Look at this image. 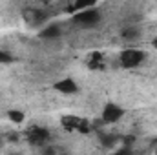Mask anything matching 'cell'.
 <instances>
[{
  "label": "cell",
  "instance_id": "2",
  "mask_svg": "<svg viewBox=\"0 0 157 155\" xmlns=\"http://www.w3.org/2000/svg\"><path fill=\"white\" fill-rule=\"evenodd\" d=\"M144 57L146 53L143 49H137V47H128V49H122L121 55H119V62L122 68L126 70H132V68H137L144 62Z\"/></svg>",
  "mask_w": 157,
  "mask_h": 155
},
{
  "label": "cell",
  "instance_id": "15",
  "mask_svg": "<svg viewBox=\"0 0 157 155\" xmlns=\"http://www.w3.org/2000/svg\"><path fill=\"white\" fill-rule=\"evenodd\" d=\"M15 59H13V55L9 53V51H6V49H0V64H11Z\"/></svg>",
  "mask_w": 157,
  "mask_h": 155
},
{
  "label": "cell",
  "instance_id": "11",
  "mask_svg": "<svg viewBox=\"0 0 157 155\" xmlns=\"http://www.w3.org/2000/svg\"><path fill=\"white\" fill-rule=\"evenodd\" d=\"M7 117H9V120H11L13 124H22V122L26 120L24 112H20V110H9V112H7Z\"/></svg>",
  "mask_w": 157,
  "mask_h": 155
},
{
  "label": "cell",
  "instance_id": "13",
  "mask_svg": "<svg viewBox=\"0 0 157 155\" xmlns=\"http://www.w3.org/2000/svg\"><path fill=\"white\" fill-rule=\"evenodd\" d=\"M115 142H117V137H115V135H112V133H108V135H106V133H101V144H102V146L112 148Z\"/></svg>",
  "mask_w": 157,
  "mask_h": 155
},
{
  "label": "cell",
  "instance_id": "4",
  "mask_svg": "<svg viewBox=\"0 0 157 155\" xmlns=\"http://www.w3.org/2000/svg\"><path fill=\"white\" fill-rule=\"evenodd\" d=\"M48 141H49V131H48L46 128L33 126V128L28 131V142H29L31 146H44Z\"/></svg>",
  "mask_w": 157,
  "mask_h": 155
},
{
  "label": "cell",
  "instance_id": "9",
  "mask_svg": "<svg viewBox=\"0 0 157 155\" xmlns=\"http://www.w3.org/2000/svg\"><path fill=\"white\" fill-rule=\"evenodd\" d=\"M141 28H137V26H128V28H122L121 29V37L126 40H137L141 37Z\"/></svg>",
  "mask_w": 157,
  "mask_h": 155
},
{
  "label": "cell",
  "instance_id": "10",
  "mask_svg": "<svg viewBox=\"0 0 157 155\" xmlns=\"http://www.w3.org/2000/svg\"><path fill=\"white\" fill-rule=\"evenodd\" d=\"M78 122H80V117H77V115H64L60 119V124H62V128H66V130H75V131H77Z\"/></svg>",
  "mask_w": 157,
  "mask_h": 155
},
{
  "label": "cell",
  "instance_id": "16",
  "mask_svg": "<svg viewBox=\"0 0 157 155\" xmlns=\"http://www.w3.org/2000/svg\"><path fill=\"white\" fill-rule=\"evenodd\" d=\"M133 141H135V137H133V135H124V137L121 139V142H122L124 146H132V144H133Z\"/></svg>",
  "mask_w": 157,
  "mask_h": 155
},
{
  "label": "cell",
  "instance_id": "8",
  "mask_svg": "<svg viewBox=\"0 0 157 155\" xmlns=\"http://www.w3.org/2000/svg\"><path fill=\"white\" fill-rule=\"evenodd\" d=\"M88 68H91V70H102L104 68V57H102V53H99V51L91 53L88 57Z\"/></svg>",
  "mask_w": 157,
  "mask_h": 155
},
{
  "label": "cell",
  "instance_id": "18",
  "mask_svg": "<svg viewBox=\"0 0 157 155\" xmlns=\"http://www.w3.org/2000/svg\"><path fill=\"white\" fill-rule=\"evenodd\" d=\"M40 2H44V4H48V2H49V0H40Z\"/></svg>",
  "mask_w": 157,
  "mask_h": 155
},
{
  "label": "cell",
  "instance_id": "20",
  "mask_svg": "<svg viewBox=\"0 0 157 155\" xmlns=\"http://www.w3.org/2000/svg\"><path fill=\"white\" fill-rule=\"evenodd\" d=\"M155 153H157V150H155Z\"/></svg>",
  "mask_w": 157,
  "mask_h": 155
},
{
  "label": "cell",
  "instance_id": "3",
  "mask_svg": "<svg viewBox=\"0 0 157 155\" xmlns=\"http://www.w3.org/2000/svg\"><path fill=\"white\" fill-rule=\"evenodd\" d=\"M124 115V110L115 104V102H106L104 104V108H102V113H101V119L106 122V124H115L119 122L121 119Z\"/></svg>",
  "mask_w": 157,
  "mask_h": 155
},
{
  "label": "cell",
  "instance_id": "5",
  "mask_svg": "<svg viewBox=\"0 0 157 155\" xmlns=\"http://www.w3.org/2000/svg\"><path fill=\"white\" fill-rule=\"evenodd\" d=\"M53 89L62 93V95H75L78 93V86L73 78H60L53 84Z\"/></svg>",
  "mask_w": 157,
  "mask_h": 155
},
{
  "label": "cell",
  "instance_id": "7",
  "mask_svg": "<svg viewBox=\"0 0 157 155\" xmlns=\"http://www.w3.org/2000/svg\"><path fill=\"white\" fill-rule=\"evenodd\" d=\"M62 35V28L59 26V24H48L42 31L39 33V37L40 39H59Z\"/></svg>",
  "mask_w": 157,
  "mask_h": 155
},
{
  "label": "cell",
  "instance_id": "1",
  "mask_svg": "<svg viewBox=\"0 0 157 155\" xmlns=\"http://www.w3.org/2000/svg\"><path fill=\"white\" fill-rule=\"evenodd\" d=\"M101 18H102V15L95 7L80 9V11H75V15H73V22L80 28H93L101 22Z\"/></svg>",
  "mask_w": 157,
  "mask_h": 155
},
{
  "label": "cell",
  "instance_id": "14",
  "mask_svg": "<svg viewBox=\"0 0 157 155\" xmlns=\"http://www.w3.org/2000/svg\"><path fill=\"white\" fill-rule=\"evenodd\" d=\"M95 2L97 0H75V4H73V11H80V9H86V7H93L95 6Z\"/></svg>",
  "mask_w": 157,
  "mask_h": 155
},
{
  "label": "cell",
  "instance_id": "19",
  "mask_svg": "<svg viewBox=\"0 0 157 155\" xmlns=\"http://www.w3.org/2000/svg\"><path fill=\"white\" fill-rule=\"evenodd\" d=\"M0 144H2V137H0Z\"/></svg>",
  "mask_w": 157,
  "mask_h": 155
},
{
  "label": "cell",
  "instance_id": "17",
  "mask_svg": "<svg viewBox=\"0 0 157 155\" xmlns=\"http://www.w3.org/2000/svg\"><path fill=\"white\" fill-rule=\"evenodd\" d=\"M152 46H154V49H157V37L152 40Z\"/></svg>",
  "mask_w": 157,
  "mask_h": 155
},
{
  "label": "cell",
  "instance_id": "12",
  "mask_svg": "<svg viewBox=\"0 0 157 155\" xmlns=\"http://www.w3.org/2000/svg\"><path fill=\"white\" fill-rule=\"evenodd\" d=\"M77 131H78V133H82V135L91 133V131H93V128H91V120H88V119H80Z\"/></svg>",
  "mask_w": 157,
  "mask_h": 155
},
{
  "label": "cell",
  "instance_id": "6",
  "mask_svg": "<svg viewBox=\"0 0 157 155\" xmlns=\"http://www.w3.org/2000/svg\"><path fill=\"white\" fill-rule=\"evenodd\" d=\"M46 18H48V15L44 11H40V9H31L29 7V9L24 11V20L29 26H40V24L46 22Z\"/></svg>",
  "mask_w": 157,
  "mask_h": 155
}]
</instances>
